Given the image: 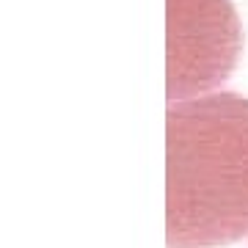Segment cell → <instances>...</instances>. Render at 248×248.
<instances>
[{
    "label": "cell",
    "mask_w": 248,
    "mask_h": 248,
    "mask_svg": "<svg viewBox=\"0 0 248 248\" xmlns=\"http://www.w3.org/2000/svg\"><path fill=\"white\" fill-rule=\"evenodd\" d=\"M248 234V99L232 91L166 113V243L223 248Z\"/></svg>",
    "instance_id": "obj_1"
},
{
    "label": "cell",
    "mask_w": 248,
    "mask_h": 248,
    "mask_svg": "<svg viewBox=\"0 0 248 248\" xmlns=\"http://www.w3.org/2000/svg\"><path fill=\"white\" fill-rule=\"evenodd\" d=\"M240 45L229 0H169V99L179 102L223 83Z\"/></svg>",
    "instance_id": "obj_2"
}]
</instances>
